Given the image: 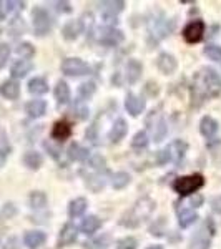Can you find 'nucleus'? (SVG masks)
<instances>
[{"label":"nucleus","mask_w":221,"mask_h":249,"mask_svg":"<svg viewBox=\"0 0 221 249\" xmlns=\"http://www.w3.org/2000/svg\"><path fill=\"white\" fill-rule=\"evenodd\" d=\"M155 201L151 198H148V196H145V198L138 199L133 206H131V210H128L125 214L122 216V219H120V224L125 228H136L140 226V224L143 223L147 218H150V214L155 211Z\"/></svg>","instance_id":"nucleus-1"},{"label":"nucleus","mask_w":221,"mask_h":249,"mask_svg":"<svg viewBox=\"0 0 221 249\" xmlns=\"http://www.w3.org/2000/svg\"><path fill=\"white\" fill-rule=\"evenodd\" d=\"M196 80H198L200 85H195V93L200 95L202 98H204V96L216 98V96L221 95V77L216 73V70L204 68Z\"/></svg>","instance_id":"nucleus-2"},{"label":"nucleus","mask_w":221,"mask_h":249,"mask_svg":"<svg viewBox=\"0 0 221 249\" xmlns=\"http://www.w3.org/2000/svg\"><path fill=\"white\" fill-rule=\"evenodd\" d=\"M204 178L202 175H190V176H180L175 179L173 190L178 193L180 196H190L200 188H203Z\"/></svg>","instance_id":"nucleus-3"},{"label":"nucleus","mask_w":221,"mask_h":249,"mask_svg":"<svg viewBox=\"0 0 221 249\" xmlns=\"http://www.w3.org/2000/svg\"><path fill=\"white\" fill-rule=\"evenodd\" d=\"M32 23H34V32L38 37H43L54 27V20H52L50 14L43 9V7H35L32 12Z\"/></svg>","instance_id":"nucleus-4"},{"label":"nucleus","mask_w":221,"mask_h":249,"mask_svg":"<svg viewBox=\"0 0 221 249\" xmlns=\"http://www.w3.org/2000/svg\"><path fill=\"white\" fill-rule=\"evenodd\" d=\"M60 68H62V73L68 75V77H82V75L90 73V67L82 58H65Z\"/></svg>","instance_id":"nucleus-5"},{"label":"nucleus","mask_w":221,"mask_h":249,"mask_svg":"<svg viewBox=\"0 0 221 249\" xmlns=\"http://www.w3.org/2000/svg\"><path fill=\"white\" fill-rule=\"evenodd\" d=\"M204 29H206V25H204L203 20H193V22H190L183 29V38H184V42H188V43H198L200 40L203 38Z\"/></svg>","instance_id":"nucleus-6"},{"label":"nucleus","mask_w":221,"mask_h":249,"mask_svg":"<svg viewBox=\"0 0 221 249\" xmlns=\"http://www.w3.org/2000/svg\"><path fill=\"white\" fill-rule=\"evenodd\" d=\"M98 40L102 45L107 47H116L123 42V32L115 29V27H103L98 32Z\"/></svg>","instance_id":"nucleus-7"},{"label":"nucleus","mask_w":221,"mask_h":249,"mask_svg":"<svg viewBox=\"0 0 221 249\" xmlns=\"http://www.w3.org/2000/svg\"><path fill=\"white\" fill-rule=\"evenodd\" d=\"M98 5L102 15L110 22L125 9V2H122V0H105V2H100Z\"/></svg>","instance_id":"nucleus-8"},{"label":"nucleus","mask_w":221,"mask_h":249,"mask_svg":"<svg viewBox=\"0 0 221 249\" xmlns=\"http://www.w3.org/2000/svg\"><path fill=\"white\" fill-rule=\"evenodd\" d=\"M156 67H158V70L162 71L163 75H171L176 70L178 63H176V58L173 55L168 53V52H163V53H160L158 58H156Z\"/></svg>","instance_id":"nucleus-9"},{"label":"nucleus","mask_w":221,"mask_h":249,"mask_svg":"<svg viewBox=\"0 0 221 249\" xmlns=\"http://www.w3.org/2000/svg\"><path fill=\"white\" fill-rule=\"evenodd\" d=\"M168 156H170V161L173 163H180L184 158V153L188 151V144L183 142V140H175L166 146Z\"/></svg>","instance_id":"nucleus-10"},{"label":"nucleus","mask_w":221,"mask_h":249,"mask_svg":"<svg viewBox=\"0 0 221 249\" xmlns=\"http://www.w3.org/2000/svg\"><path fill=\"white\" fill-rule=\"evenodd\" d=\"M215 234L213 231H204V228H202L190 241V249H210L211 244V236Z\"/></svg>","instance_id":"nucleus-11"},{"label":"nucleus","mask_w":221,"mask_h":249,"mask_svg":"<svg viewBox=\"0 0 221 249\" xmlns=\"http://www.w3.org/2000/svg\"><path fill=\"white\" fill-rule=\"evenodd\" d=\"M125 108L131 116H138L145 111V100L135 93H128L125 98Z\"/></svg>","instance_id":"nucleus-12"},{"label":"nucleus","mask_w":221,"mask_h":249,"mask_svg":"<svg viewBox=\"0 0 221 249\" xmlns=\"http://www.w3.org/2000/svg\"><path fill=\"white\" fill-rule=\"evenodd\" d=\"M77 236H78V231H77V226L72 223H67L65 226L62 228L60 231V236H58V246H70L77 241Z\"/></svg>","instance_id":"nucleus-13"},{"label":"nucleus","mask_w":221,"mask_h":249,"mask_svg":"<svg viewBox=\"0 0 221 249\" xmlns=\"http://www.w3.org/2000/svg\"><path fill=\"white\" fill-rule=\"evenodd\" d=\"M70 136H72V124L65 122V120H60L52 128V138L57 140V142H65Z\"/></svg>","instance_id":"nucleus-14"},{"label":"nucleus","mask_w":221,"mask_h":249,"mask_svg":"<svg viewBox=\"0 0 221 249\" xmlns=\"http://www.w3.org/2000/svg\"><path fill=\"white\" fill-rule=\"evenodd\" d=\"M83 32V22L82 20H70L63 25L62 29V35L65 40H75L80 37V34Z\"/></svg>","instance_id":"nucleus-15"},{"label":"nucleus","mask_w":221,"mask_h":249,"mask_svg":"<svg viewBox=\"0 0 221 249\" xmlns=\"http://www.w3.org/2000/svg\"><path fill=\"white\" fill-rule=\"evenodd\" d=\"M128 133V124L123 118H118L111 126L110 133H108V138H110L111 143H120Z\"/></svg>","instance_id":"nucleus-16"},{"label":"nucleus","mask_w":221,"mask_h":249,"mask_svg":"<svg viewBox=\"0 0 221 249\" xmlns=\"http://www.w3.org/2000/svg\"><path fill=\"white\" fill-rule=\"evenodd\" d=\"M0 95L7 100H15L20 95V85L15 80H5V82L0 85Z\"/></svg>","instance_id":"nucleus-17"},{"label":"nucleus","mask_w":221,"mask_h":249,"mask_svg":"<svg viewBox=\"0 0 221 249\" xmlns=\"http://www.w3.org/2000/svg\"><path fill=\"white\" fill-rule=\"evenodd\" d=\"M45 239H47V236H45V232H42V231H29L23 236V243H25V246L29 249L40 248L45 243Z\"/></svg>","instance_id":"nucleus-18"},{"label":"nucleus","mask_w":221,"mask_h":249,"mask_svg":"<svg viewBox=\"0 0 221 249\" xmlns=\"http://www.w3.org/2000/svg\"><path fill=\"white\" fill-rule=\"evenodd\" d=\"M125 71H127V80H128V83H131V85H133V83L138 82L140 77H142L143 65L138 62V60H128Z\"/></svg>","instance_id":"nucleus-19"},{"label":"nucleus","mask_w":221,"mask_h":249,"mask_svg":"<svg viewBox=\"0 0 221 249\" xmlns=\"http://www.w3.org/2000/svg\"><path fill=\"white\" fill-rule=\"evenodd\" d=\"M34 68V63L30 60H17V62L12 65L10 73L14 78H23L27 77V73H30V70Z\"/></svg>","instance_id":"nucleus-20"},{"label":"nucleus","mask_w":221,"mask_h":249,"mask_svg":"<svg viewBox=\"0 0 221 249\" xmlns=\"http://www.w3.org/2000/svg\"><path fill=\"white\" fill-rule=\"evenodd\" d=\"M25 111L30 118H40V116L45 115L47 111V103L43 100H32L25 105Z\"/></svg>","instance_id":"nucleus-21"},{"label":"nucleus","mask_w":221,"mask_h":249,"mask_svg":"<svg viewBox=\"0 0 221 249\" xmlns=\"http://www.w3.org/2000/svg\"><path fill=\"white\" fill-rule=\"evenodd\" d=\"M218 128H220L218 122H216L215 118H211V116H203L202 122H200V131H202V135L206 136V138H211L213 135H216Z\"/></svg>","instance_id":"nucleus-22"},{"label":"nucleus","mask_w":221,"mask_h":249,"mask_svg":"<svg viewBox=\"0 0 221 249\" xmlns=\"http://www.w3.org/2000/svg\"><path fill=\"white\" fill-rule=\"evenodd\" d=\"M85 184L88 190H92L93 193H98L105 186V178H103V173H90L88 176H85Z\"/></svg>","instance_id":"nucleus-23"},{"label":"nucleus","mask_w":221,"mask_h":249,"mask_svg":"<svg viewBox=\"0 0 221 249\" xmlns=\"http://www.w3.org/2000/svg\"><path fill=\"white\" fill-rule=\"evenodd\" d=\"M55 100H57L58 105H67L70 102V88H68L67 82L60 80L57 82V87H55Z\"/></svg>","instance_id":"nucleus-24"},{"label":"nucleus","mask_w":221,"mask_h":249,"mask_svg":"<svg viewBox=\"0 0 221 249\" xmlns=\"http://www.w3.org/2000/svg\"><path fill=\"white\" fill-rule=\"evenodd\" d=\"M87 206L88 203L85 198L72 199L70 204H68V214H70V218H78V216H82L87 211Z\"/></svg>","instance_id":"nucleus-25"},{"label":"nucleus","mask_w":221,"mask_h":249,"mask_svg":"<svg viewBox=\"0 0 221 249\" xmlns=\"http://www.w3.org/2000/svg\"><path fill=\"white\" fill-rule=\"evenodd\" d=\"M196 221H198V214H196L195 210H186V208H183L182 211H178V224L182 228L191 226Z\"/></svg>","instance_id":"nucleus-26"},{"label":"nucleus","mask_w":221,"mask_h":249,"mask_svg":"<svg viewBox=\"0 0 221 249\" xmlns=\"http://www.w3.org/2000/svg\"><path fill=\"white\" fill-rule=\"evenodd\" d=\"M67 153H68V158H70L72 161H83V160L88 158V150L78 143H72Z\"/></svg>","instance_id":"nucleus-27"},{"label":"nucleus","mask_w":221,"mask_h":249,"mask_svg":"<svg viewBox=\"0 0 221 249\" xmlns=\"http://www.w3.org/2000/svg\"><path fill=\"white\" fill-rule=\"evenodd\" d=\"M42 163H43V158L38 151H27V153L23 155V164H25L27 168H30V170H38V168L42 166Z\"/></svg>","instance_id":"nucleus-28"},{"label":"nucleus","mask_w":221,"mask_h":249,"mask_svg":"<svg viewBox=\"0 0 221 249\" xmlns=\"http://www.w3.org/2000/svg\"><path fill=\"white\" fill-rule=\"evenodd\" d=\"M29 91L32 95H43L48 91V83L45 78L35 77L29 82Z\"/></svg>","instance_id":"nucleus-29"},{"label":"nucleus","mask_w":221,"mask_h":249,"mask_svg":"<svg viewBox=\"0 0 221 249\" xmlns=\"http://www.w3.org/2000/svg\"><path fill=\"white\" fill-rule=\"evenodd\" d=\"M102 228V219L96 218V216H88V218L83 219L82 223V231L85 232L87 236L93 234L95 231H98Z\"/></svg>","instance_id":"nucleus-30"},{"label":"nucleus","mask_w":221,"mask_h":249,"mask_svg":"<svg viewBox=\"0 0 221 249\" xmlns=\"http://www.w3.org/2000/svg\"><path fill=\"white\" fill-rule=\"evenodd\" d=\"M23 2H12V0H2L0 2V20L7 18L15 9H23Z\"/></svg>","instance_id":"nucleus-31"},{"label":"nucleus","mask_w":221,"mask_h":249,"mask_svg":"<svg viewBox=\"0 0 221 249\" xmlns=\"http://www.w3.org/2000/svg\"><path fill=\"white\" fill-rule=\"evenodd\" d=\"M130 175L125 171H118L115 173L113 176H111V186L115 188V190H123L125 186H128V183H130Z\"/></svg>","instance_id":"nucleus-32"},{"label":"nucleus","mask_w":221,"mask_h":249,"mask_svg":"<svg viewBox=\"0 0 221 249\" xmlns=\"http://www.w3.org/2000/svg\"><path fill=\"white\" fill-rule=\"evenodd\" d=\"M88 164H90L88 168L93 173H107V161L102 155H93L88 160Z\"/></svg>","instance_id":"nucleus-33"},{"label":"nucleus","mask_w":221,"mask_h":249,"mask_svg":"<svg viewBox=\"0 0 221 249\" xmlns=\"http://www.w3.org/2000/svg\"><path fill=\"white\" fill-rule=\"evenodd\" d=\"M29 203H30V208H34V210H40V208H43L47 204V195L43 191L30 193Z\"/></svg>","instance_id":"nucleus-34"},{"label":"nucleus","mask_w":221,"mask_h":249,"mask_svg":"<svg viewBox=\"0 0 221 249\" xmlns=\"http://www.w3.org/2000/svg\"><path fill=\"white\" fill-rule=\"evenodd\" d=\"M72 116H75L77 120H87L88 118V107L83 102H77L74 103L70 108Z\"/></svg>","instance_id":"nucleus-35"},{"label":"nucleus","mask_w":221,"mask_h":249,"mask_svg":"<svg viewBox=\"0 0 221 249\" xmlns=\"http://www.w3.org/2000/svg\"><path fill=\"white\" fill-rule=\"evenodd\" d=\"M151 131H153V138L155 142H162L165 138V135H166L168 128H166V123H165L163 118H160L158 122H156L153 126H151Z\"/></svg>","instance_id":"nucleus-36"},{"label":"nucleus","mask_w":221,"mask_h":249,"mask_svg":"<svg viewBox=\"0 0 221 249\" xmlns=\"http://www.w3.org/2000/svg\"><path fill=\"white\" fill-rule=\"evenodd\" d=\"M95 90H96V87L93 82H83L82 85L78 87V95H80V98H83V100H90L92 96H93Z\"/></svg>","instance_id":"nucleus-37"},{"label":"nucleus","mask_w":221,"mask_h":249,"mask_svg":"<svg viewBox=\"0 0 221 249\" xmlns=\"http://www.w3.org/2000/svg\"><path fill=\"white\" fill-rule=\"evenodd\" d=\"M148 146V135L147 131H138L133 140H131V148H135V150H143V148Z\"/></svg>","instance_id":"nucleus-38"},{"label":"nucleus","mask_w":221,"mask_h":249,"mask_svg":"<svg viewBox=\"0 0 221 249\" xmlns=\"http://www.w3.org/2000/svg\"><path fill=\"white\" fill-rule=\"evenodd\" d=\"M17 53L22 57L23 60H27V58H30V57H34V53H35V48L32 43L29 42H23V43H20V45L17 47Z\"/></svg>","instance_id":"nucleus-39"},{"label":"nucleus","mask_w":221,"mask_h":249,"mask_svg":"<svg viewBox=\"0 0 221 249\" xmlns=\"http://www.w3.org/2000/svg\"><path fill=\"white\" fill-rule=\"evenodd\" d=\"M204 55L210 60L215 62H221V47L220 45H208L204 47Z\"/></svg>","instance_id":"nucleus-40"},{"label":"nucleus","mask_w":221,"mask_h":249,"mask_svg":"<svg viewBox=\"0 0 221 249\" xmlns=\"http://www.w3.org/2000/svg\"><path fill=\"white\" fill-rule=\"evenodd\" d=\"M136 246H138V241L131 238V236H127V238H122L116 243L115 249H136Z\"/></svg>","instance_id":"nucleus-41"},{"label":"nucleus","mask_w":221,"mask_h":249,"mask_svg":"<svg viewBox=\"0 0 221 249\" xmlns=\"http://www.w3.org/2000/svg\"><path fill=\"white\" fill-rule=\"evenodd\" d=\"M108 243H110V236L105 234L103 238H98V239L92 241V243H87L85 246L87 249H107Z\"/></svg>","instance_id":"nucleus-42"},{"label":"nucleus","mask_w":221,"mask_h":249,"mask_svg":"<svg viewBox=\"0 0 221 249\" xmlns=\"http://www.w3.org/2000/svg\"><path fill=\"white\" fill-rule=\"evenodd\" d=\"M10 153V143L9 138H7V133L3 130H0V156L5 158L7 155Z\"/></svg>","instance_id":"nucleus-43"},{"label":"nucleus","mask_w":221,"mask_h":249,"mask_svg":"<svg viewBox=\"0 0 221 249\" xmlns=\"http://www.w3.org/2000/svg\"><path fill=\"white\" fill-rule=\"evenodd\" d=\"M9 57H10V47L7 43H0V68L5 65Z\"/></svg>","instance_id":"nucleus-44"},{"label":"nucleus","mask_w":221,"mask_h":249,"mask_svg":"<svg viewBox=\"0 0 221 249\" xmlns=\"http://www.w3.org/2000/svg\"><path fill=\"white\" fill-rule=\"evenodd\" d=\"M87 140H90L93 144L98 143V138H96V124H92V126L87 130Z\"/></svg>","instance_id":"nucleus-45"},{"label":"nucleus","mask_w":221,"mask_h":249,"mask_svg":"<svg viewBox=\"0 0 221 249\" xmlns=\"http://www.w3.org/2000/svg\"><path fill=\"white\" fill-rule=\"evenodd\" d=\"M2 214H3V218H10V216L15 214V208L12 206V204H5L3 210L0 211V218H2Z\"/></svg>","instance_id":"nucleus-46"},{"label":"nucleus","mask_w":221,"mask_h":249,"mask_svg":"<svg viewBox=\"0 0 221 249\" xmlns=\"http://www.w3.org/2000/svg\"><path fill=\"white\" fill-rule=\"evenodd\" d=\"M55 5H57V10L63 12V14H70V12H72L70 2H55Z\"/></svg>","instance_id":"nucleus-47"},{"label":"nucleus","mask_w":221,"mask_h":249,"mask_svg":"<svg viewBox=\"0 0 221 249\" xmlns=\"http://www.w3.org/2000/svg\"><path fill=\"white\" fill-rule=\"evenodd\" d=\"M211 208L215 213H218V214H221V196H216V198L211 199Z\"/></svg>","instance_id":"nucleus-48"},{"label":"nucleus","mask_w":221,"mask_h":249,"mask_svg":"<svg viewBox=\"0 0 221 249\" xmlns=\"http://www.w3.org/2000/svg\"><path fill=\"white\" fill-rule=\"evenodd\" d=\"M190 203H191V206H193V208H198V206H202V204H203V196H202V195H196V196H193Z\"/></svg>","instance_id":"nucleus-49"},{"label":"nucleus","mask_w":221,"mask_h":249,"mask_svg":"<svg viewBox=\"0 0 221 249\" xmlns=\"http://www.w3.org/2000/svg\"><path fill=\"white\" fill-rule=\"evenodd\" d=\"M45 148H47L48 151H50V155L54 156L55 160L58 158V153H60V150H58V148H54V146H52V144H48V143H45Z\"/></svg>","instance_id":"nucleus-50"},{"label":"nucleus","mask_w":221,"mask_h":249,"mask_svg":"<svg viewBox=\"0 0 221 249\" xmlns=\"http://www.w3.org/2000/svg\"><path fill=\"white\" fill-rule=\"evenodd\" d=\"M0 249H7V246H5V244L2 243V239H0Z\"/></svg>","instance_id":"nucleus-51"},{"label":"nucleus","mask_w":221,"mask_h":249,"mask_svg":"<svg viewBox=\"0 0 221 249\" xmlns=\"http://www.w3.org/2000/svg\"><path fill=\"white\" fill-rule=\"evenodd\" d=\"M147 249H163L162 246H150V248H147Z\"/></svg>","instance_id":"nucleus-52"}]
</instances>
